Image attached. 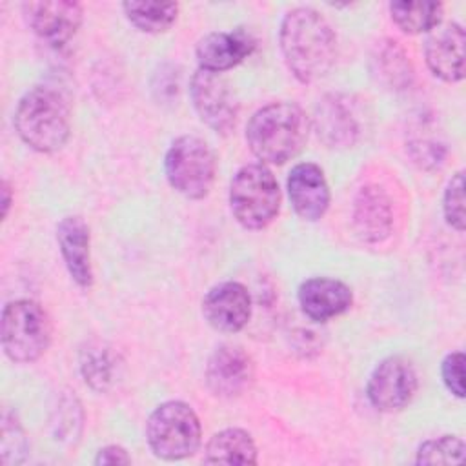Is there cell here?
I'll return each mask as SVG.
<instances>
[{"label": "cell", "instance_id": "cell-1", "mask_svg": "<svg viewBox=\"0 0 466 466\" xmlns=\"http://www.w3.org/2000/svg\"><path fill=\"white\" fill-rule=\"evenodd\" d=\"M280 51L288 69L302 84L328 75L337 58V36L328 20L311 7L291 9L280 24Z\"/></svg>", "mask_w": 466, "mask_h": 466}, {"label": "cell", "instance_id": "cell-2", "mask_svg": "<svg viewBox=\"0 0 466 466\" xmlns=\"http://www.w3.org/2000/svg\"><path fill=\"white\" fill-rule=\"evenodd\" d=\"M309 120L293 102H271L248 122L246 140L251 153L264 164H284L306 144Z\"/></svg>", "mask_w": 466, "mask_h": 466}, {"label": "cell", "instance_id": "cell-3", "mask_svg": "<svg viewBox=\"0 0 466 466\" xmlns=\"http://www.w3.org/2000/svg\"><path fill=\"white\" fill-rule=\"evenodd\" d=\"M15 127L18 137L35 151H58L67 142L71 131L67 98L51 86L31 87L16 106Z\"/></svg>", "mask_w": 466, "mask_h": 466}, {"label": "cell", "instance_id": "cell-4", "mask_svg": "<svg viewBox=\"0 0 466 466\" xmlns=\"http://www.w3.org/2000/svg\"><path fill=\"white\" fill-rule=\"evenodd\" d=\"M51 337V319L38 302L18 299L5 304L2 311V348L13 362L38 360L47 351Z\"/></svg>", "mask_w": 466, "mask_h": 466}, {"label": "cell", "instance_id": "cell-5", "mask_svg": "<svg viewBox=\"0 0 466 466\" xmlns=\"http://www.w3.org/2000/svg\"><path fill=\"white\" fill-rule=\"evenodd\" d=\"M229 208L246 229L266 228L280 208V189L273 173L264 164L240 167L229 186Z\"/></svg>", "mask_w": 466, "mask_h": 466}, {"label": "cell", "instance_id": "cell-6", "mask_svg": "<svg viewBox=\"0 0 466 466\" xmlns=\"http://www.w3.org/2000/svg\"><path fill=\"white\" fill-rule=\"evenodd\" d=\"M200 422L193 408L182 400H167L147 419L146 437L153 453L166 461L193 455L200 446Z\"/></svg>", "mask_w": 466, "mask_h": 466}, {"label": "cell", "instance_id": "cell-7", "mask_svg": "<svg viewBox=\"0 0 466 466\" xmlns=\"http://www.w3.org/2000/svg\"><path fill=\"white\" fill-rule=\"evenodd\" d=\"M164 169L167 182L180 195L204 198L215 180L217 162L211 147L198 137H178L167 149Z\"/></svg>", "mask_w": 466, "mask_h": 466}, {"label": "cell", "instance_id": "cell-8", "mask_svg": "<svg viewBox=\"0 0 466 466\" xmlns=\"http://www.w3.org/2000/svg\"><path fill=\"white\" fill-rule=\"evenodd\" d=\"M189 96L200 120L217 133H229L238 116V102L220 73L198 69L189 82Z\"/></svg>", "mask_w": 466, "mask_h": 466}, {"label": "cell", "instance_id": "cell-9", "mask_svg": "<svg viewBox=\"0 0 466 466\" xmlns=\"http://www.w3.org/2000/svg\"><path fill=\"white\" fill-rule=\"evenodd\" d=\"M368 399L379 411H399L410 404L417 391V373L411 362L400 355L380 360L368 380Z\"/></svg>", "mask_w": 466, "mask_h": 466}, {"label": "cell", "instance_id": "cell-10", "mask_svg": "<svg viewBox=\"0 0 466 466\" xmlns=\"http://www.w3.org/2000/svg\"><path fill=\"white\" fill-rule=\"evenodd\" d=\"M22 13L33 33L51 46L69 42L82 24V5L76 2H25Z\"/></svg>", "mask_w": 466, "mask_h": 466}, {"label": "cell", "instance_id": "cell-11", "mask_svg": "<svg viewBox=\"0 0 466 466\" xmlns=\"http://www.w3.org/2000/svg\"><path fill=\"white\" fill-rule=\"evenodd\" d=\"M253 380L251 357L238 346H220L206 366L208 388L224 399L242 395Z\"/></svg>", "mask_w": 466, "mask_h": 466}, {"label": "cell", "instance_id": "cell-12", "mask_svg": "<svg viewBox=\"0 0 466 466\" xmlns=\"http://www.w3.org/2000/svg\"><path fill=\"white\" fill-rule=\"evenodd\" d=\"M204 319L224 333L240 331L251 317V297L240 282H222L211 288L202 300Z\"/></svg>", "mask_w": 466, "mask_h": 466}, {"label": "cell", "instance_id": "cell-13", "mask_svg": "<svg viewBox=\"0 0 466 466\" xmlns=\"http://www.w3.org/2000/svg\"><path fill=\"white\" fill-rule=\"evenodd\" d=\"M464 29L455 24H439L431 29L424 44L426 64L435 76L446 82L464 78Z\"/></svg>", "mask_w": 466, "mask_h": 466}, {"label": "cell", "instance_id": "cell-14", "mask_svg": "<svg viewBox=\"0 0 466 466\" xmlns=\"http://www.w3.org/2000/svg\"><path fill=\"white\" fill-rule=\"evenodd\" d=\"M288 193L295 213L309 222L324 217L329 206V187L317 164H297L288 177Z\"/></svg>", "mask_w": 466, "mask_h": 466}, {"label": "cell", "instance_id": "cell-15", "mask_svg": "<svg viewBox=\"0 0 466 466\" xmlns=\"http://www.w3.org/2000/svg\"><path fill=\"white\" fill-rule=\"evenodd\" d=\"M353 295L350 288L335 279L313 277L300 284L299 304L304 315L315 322H326L350 309Z\"/></svg>", "mask_w": 466, "mask_h": 466}, {"label": "cell", "instance_id": "cell-16", "mask_svg": "<svg viewBox=\"0 0 466 466\" xmlns=\"http://www.w3.org/2000/svg\"><path fill=\"white\" fill-rule=\"evenodd\" d=\"M255 49V40L249 33L237 29L231 33L217 31L209 33L197 44V60L200 69L211 73H222L237 64H240L246 56H249Z\"/></svg>", "mask_w": 466, "mask_h": 466}, {"label": "cell", "instance_id": "cell-17", "mask_svg": "<svg viewBox=\"0 0 466 466\" xmlns=\"http://www.w3.org/2000/svg\"><path fill=\"white\" fill-rule=\"evenodd\" d=\"M56 240L71 279L80 288L93 284L89 257V228L80 217H66L56 226Z\"/></svg>", "mask_w": 466, "mask_h": 466}, {"label": "cell", "instance_id": "cell-18", "mask_svg": "<svg viewBox=\"0 0 466 466\" xmlns=\"http://www.w3.org/2000/svg\"><path fill=\"white\" fill-rule=\"evenodd\" d=\"M355 229L366 242H380L391 231V208L388 197L377 186L359 191L353 209Z\"/></svg>", "mask_w": 466, "mask_h": 466}, {"label": "cell", "instance_id": "cell-19", "mask_svg": "<svg viewBox=\"0 0 466 466\" xmlns=\"http://www.w3.org/2000/svg\"><path fill=\"white\" fill-rule=\"evenodd\" d=\"M204 461L217 464H255L257 446L248 431L228 428L209 439Z\"/></svg>", "mask_w": 466, "mask_h": 466}, {"label": "cell", "instance_id": "cell-20", "mask_svg": "<svg viewBox=\"0 0 466 466\" xmlns=\"http://www.w3.org/2000/svg\"><path fill=\"white\" fill-rule=\"evenodd\" d=\"M122 9L127 20L142 33H164L178 15V5L173 2H124Z\"/></svg>", "mask_w": 466, "mask_h": 466}, {"label": "cell", "instance_id": "cell-21", "mask_svg": "<svg viewBox=\"0 0 466 466\" xmlns=\"http://www.w3.org/2000/svg\"><path fill=\"white\" fill-rule=\"evenodd\" d=\"M391 20L410 35L431 31L441 24L442 4L439 2H391Z\"/></svg>", "mask_w": 466, "mask_h": 466}, {"label": "cell", "instance_id": "cell-22", "mask_svg": "<svg viewBox=\"0 0 466 466\" xmlns=\"http://www.w3.org/2000/svg\"><path fill=\"white\" fill-rule=\"evenodd\" d=\"M375 75L391 89H406L411 84L413 71L411 66L402 53V49L395 42H384L377 47L373 56Z\"/></svg>", "mask_w": 466, "mask_h": 466}, {"label": "cell", "instance_id": "cell-23", "mask_svg": "<svg viewBox=\"0 0 466 466\" xmlns=\"http://www.w3.org/2000/svg\"><path fill=\"white\" fill-rule=\"evenodd\" d=\"M319 135L324 137L328 144H351L357 133L355 120L344 104L337 98L326 100L322 109H319Z\"/></svg>", "mask_w": 466, "mask_h": 466}, {"label": "cell", "instance_id": "cell-24", "mask_svg": "<svg viewBox=\"0 0 466 466\" xmlns=\"http://www.w3.org/2000/svg\"><path fill=\"white\" fill-rule=\"evenodd\" d=\"M115 364L113 353L102 344H89L86 350H82L80 370L84 380L96 391H104L111 386L116 370Z\"/></svg>", "mask_w": 466, "mask_h": 466}, {"label": "cell", "instance_id": "cell-25", "mask_svg": "<svg viewBox=\"0 0 466 466\" xmlns=\"http://www.w3.org/2000/svg\"><path fill=\"white\" fill-rule=\"evenodd\" d=\"M464 459V442L455 435L426 441L417 451V464H459Z\"/></svg>", "mask_w": 466, "mask_h": 466}, {"label": "cell", "instance_id": "cell-26", "mask_svg": "<svg viewBox=\"0 0 466 466\" xmlns=\"http://www.w3.org/2000/svg\"><path fill=\"white\" fill-rule=\"evenodd\" d=\"M444 218L446 222L457 229H464V175L462 171H457L451 180L446 186L444 200H442Z\"/></svg>", "mask_w": 466, "mask_h": 466}, {"label": "cell", "instance_id": "cell-27", "mask_svg": "<svg viewBox=\"0 0 466 466\" xmlns=\"http://www.w3.org/2000/svg\"><path fill=\"white\" fill-rule=\"evenodd\" d=\"M25 450H27V442L18 420L5 413L4 424H2V462L16 464L24 461Z\"/></svg>", "mask_w": 466, "mask_h": 466}, {"label": "cell", "instance_id": "cell-28", "mask_svg": "<svg viewBox=\"0 0 466 466\" xmlns=\"http://www.w3.org/2000/svg\"><path fill=\"white\" fill-rule=\"evenodd\" d=\"M442 380L446 388L459 399L464 397V353L453 351L448 353L442 360Z\"/></svg>", "mask_w": 466, "mask_h": 466}, {"label": "cell", "instance_id": "cell-29", "mask_svg": "<svg viewBox=\"0 0 466 466\" xmlns=\"http://www.w3.org/2000/svg\"><path fill=\"white\" fill-rule=\"evenodd\" d=\"M129 462H131V457L127 455V451L116 444L98 450L95 457V464H129Z\"/></svg>", "mask_w": 466, "mask_h": 466}, {"label": "cell", "instance_id": "cell-30", "mask_svg": "<svg viewBox=\"0 0 466 466\" xmlns=\"http://www.w3.org/2000/svg\"><path fill=\"white\" fill-rule=\"evenodd\" d=\"M2 195H4L2 206H4V217H5L7 211H9V206H11V189H9V186H7L5 180H4V184H2Z\"/></svg>", "mask_w": 466, "mask_h": 466}]
</instances>
